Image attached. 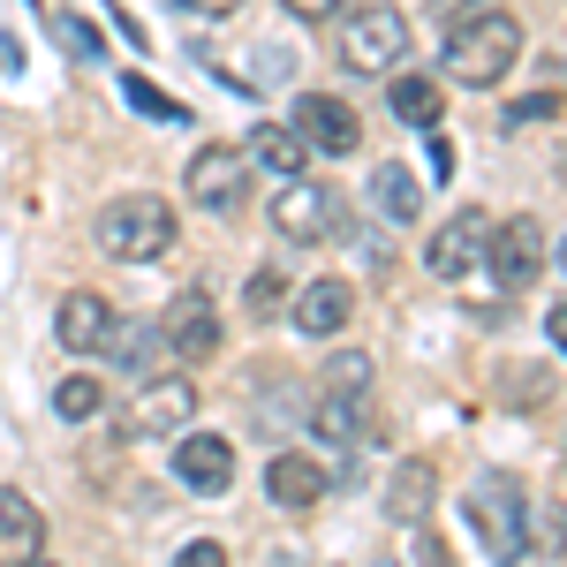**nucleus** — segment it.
<instances>
[{"mask_svg":"<svg viewBox=\"0 0 567 567\" xmlns=\"http://www.w3.org/2000/svg\"><path fill=\"white\" fill-rule=\"evenodd\" d=\"M439 53H446V76L454 84H499L515 69V53H523V16L499 8V0H484V8L446 23V45Z\"/></svg>","mask_w":567,"mask_h":567,"instance_id":"obj_1","label":"nucleus"},{"mask_svg":"<svg viewBox=\"0 0 567 567\" xmlns=\"http://www.w3.org/2000/svg\"><path fill=\"white\" fill-rule=\"evenodd\" d=\"M462 515H470L477 545L499 567H515L529 553V537H537V507H529L523 477H507V470H484V477L470 484V499H462Z\"/></svg>","mask_w":567,"mask_h":567,"instance_id":"obj_2","label":"nucleus"},{"mask_svg":"<svg viewBox=\"0 0 567 567\" xmlns=\"http://www.w3.org/2000/svg\"><path fill=\"white\" fill-rule=\"evenodd\" d=\"M99 250L106 258H122V265H152V258H167L175 250V205L167 197H114L106 213H99Z\"/></svg>","mask_w":567,"mask_h":567,"instance_id":"obj_3","label":"nucleus"},{"mask_svg":"<svg viewBox=\"0 0 567 567\" xmlns=\"http://www.w3.org/2000/svg\"><path fill=\"white\" fill-rule=\"evenodd\" d=\"M363 401H371V355H333L326 371H318V393H310V432L326 439V446H355L363 432Z\"/></svg>","mask_w":567,"mask_h":567,"instance_id":"obj_4","label":"nucleus"},{"mask_svg":"<svg viewBox=\"0 0 567 567\" xmlns=\"http://www.w3.org/2000/svg\"><path fill=\"white\" fill-rule=\"evenodd\" d=\"M401 53H409V16L401 8L371 0V8L341 16V61L355 76H386V69H401Z\"/></svg>","mask_w":567,"mask_h":567,"instance_id":"obj_5","label":"nucleus"},{"mask_svg":"<svg viewBox=\"0 0 567 567\" xmlns=\"http://www.w3.org/2000/svg\"><path fill=\"white\" fill-rule=\"evenodd\" d=\"M341 189L318 175H296L272 189V235H288V243H326V235H341Z\"/></svg>","mask_w":567,"mask_h":567,"instance_id":"obj_6","label":"nucleus"},{"mask_svg":"<svg viewBox=\"0 0 567 567\" xmlns=\"http://www.w3.org/2000/svg\"><path fill=\"white\" fill-rule=\"evenodd\" d=\"M159 349L167 355H182V363H213L219 355V303L213 296H197V288H182L175 303L159 310Z\"/></svg>","mask_w":567,"mask_h":567,"instance_id":"obj_7","label":"nucleus"},{"mask_svg":"<svg viewBox=\"0 0 567 567\" xmlns=\"http://www.w3.org/2000/svg\"><path fill=\"white\" fill-rule=\"evenodd\" d=\"M189 205H205V213H235L243 197H250V159L235 152V144H205V152H189Z\"/></svg>","mask_w":567,"mask_h":567,"instance_id":"obj_8","label":"nucleus"},{"mask_svg":"<svg viewBox=\"0 0 567 567\" xmlns=\"http://www.w3.org/2000/svg\"><path fill=\"white\" fill-rule=\"evenodd\" d=\"M537 265H545V227H537V213H515V219H499V227L484 235V272H492L499 288H529Z\"/></svg>","mask_w":567,"mask_h":567,"instance_id":"obj_9","label":"nucleus"},{"mask_svg":"<svg viewBox=\"0 0 567 567\" xmlns=\"http://www.w3.org/2000/svg\"><path fill=\"white\" fill-rule=\"evenodd\" d=\"M189 416H197V386H189L182 371H152V379H136V409H130V432L136 439H175Z\"/></svg>","mask_w":567,"mask_h":567,"instance_id":"obj_10","label":"nucleus"},{"mask_svg":"<svg viewBox=\"0 0 567 567\" xmlns=\"http://www.w3.org/2000/svg\"><path fill=\"white\" fill-rule=\"evenodd\" d=\"M288 130L303 136V152H355L363 144V122H355V106H341L333 91H303L296 99V114H288Z\"/></svg>","mask_w":567,"mask_h":567,"instance_id":"obj_11","label":"nucleus"},{"mask_svg":"<svg viewBox=\"0 0 567 567\" xmlns=\"http://www.w3.org/2000/svg\"><path fill=\"white\" fill-rule=\"evenodd\" d=\"M484 235H492V219L470 205V213H454L446 227H432V243H424V265H432V280H470L484 265Z\"/></svg>","mask_w":567,"mask_h":567,"instance_id":"obj_12","label":"nucleus"},{"mask_svg":"<svg viewBox=\"0 0 567 567\" xmlns=\"http://www.w3.org/2000/svg\"><path fill=\"white\" fill-rule=\"evenodd\" d=\"M175 477L189 484V492H205V499L235 492V439H219V432H182V439H175Z\"/></svg>","mask_w":567,"mask_h":567,"instance_id":"obj_13","label":"nucleus"},{"mask_svg":"<svg viewBox=\"0 0 567 567\" xmlns=\"http://www.w3.org/2000/svg\"><path fill=\"white\" fill-rule=\"evenodd\" d=\"M114 303L106 296H91V288H76V296H61V310H53V341L69 355H99V349H114Z\"/></svg>","mask_w":567,"mask_h":567,"instance_id":"obj_14","label":"nucleus"},{"mask_svg":"<svg viewBox=\"0 0 567 567\" xmlns=\"http://www.w3.org/2000/svg\"><path fill=\"white\" fill-rule=\"evenodd\" d=\"M349 318H355V288L349 280H310L303 296L288 303V326H296L303 341H333Z\"/></svg>","mask_w":567,"mask_h":567,"instance_id":"obj_15","label":"nucleus"},{"mask_svg":"<svg viewBox=\"0 0 567 567\" xmlns=\"http://www.w3.org/2000/svg\"><path fill=\"white\" fill-rule=\"evenodd\" d=\"M39 545H45V515L31 507V492L0 484V567L39 560Z\"/></svg>","mask_w":567,"mask_h":567,"instance_id":"obj_16","label":"nucleus"},{"mask_svg":"<svg viewBox=\"0 0 567 567\" xmlns=\"http://www.w3.org/2000/svg\"><path fill=\"white\" fill-rule=\"evenodd\" d=\"M265 492H272V507H280V515H310V507L326 499V470H318L310 454H272Z\"/></svg>","mask_w":567,"mask_h":567,"instance_id":"obj_17","label":"nucleus"},{"mask_svg":"<svg viewBox=\"0 0 567 567\" xmlns=\"http://www.w3.org/2000/svg\"><path fill=\"white\" fill-rule=\"evenodd\" d=\"M243 159H250V167H272L280 182H296V175L310 167L303 136L288 130V122H258V130H250V152H243Z\"/></svg>","mask_w":567,"mask_h":567,"instance_id":"obj_18","label":"nucleus"},{"mask_svg":"<svg viewBox=\"0 0 567 567\" xmlns=\"http://www.w3.org/2000/svg\"><path fill=\"white\" fill-rule=\"evenodd\" d=\"M432 492H439L432 462H401L393 484H386V507L401 515V523H424V515H432Z\"/></svg>","mask_w":567,"mask_h":567,"instance_id":"obj_19","label":"nucleus"},{"mask_svg":"<svg viewBox=\"0 0 567 567\" xmlns=\"http://www.w3.org/2000/svg\"><path fill=\"white\" fill-rule=\"evenodd\" d=\"M393 114H401L409 130H432L439 114H446V84H432L424 69H416V76H393Z\"/></svg>","mask_w":567,"mask_h":567,"instance_id":"obj_20","label":"nucleus"},{"mask_svg":"<svg viewBox=\"0 0 567 567\" xmlns=\"http://www.w3.org/2000/svg\"><path fill=\"white\" fill-rule=\"evenodd\" d=\"M371 205H379V213L386 219H416V205H424V189H416V175H409V167H379V175H371Z\"/></svg>","mask_w":567,"mask_h":567,"instance_id":"obj_21","label":"nucleus"},{"mask_svg":"<svg viewBox=\"0 0 567 567\" xmlns=\"http://www.w3.org/2000/svg\"><path fill=\"white\" fill-rule=\"evenodd\" d=\"M99 409H106V379H91V371H69L53 386V416H69V424H91Z\"/></svg>","mask_w":567,"mask_h":567,"instance_id":"obj_22","label":"nucleus"},{"mask_svg":"<svg viewBox=\"0 0 567 567\" xmlns=\"http://www.w3.org/2000/svg\"><path fill=\"white\" fill-rule=\"evenodd\" d=\"M122 91H130V106H136V114H152V122H189V114H182L167 91H152V76H122Z\"/></svg>","mask_w":567,"mask_h":567,"instance_id":"obj_23","label":"nucleus"},{"mask_svg":"<svg viewBox=\"0 0 567 567\" xmlns=\"http://www.w3.org/2000/svg\"><path fill=\"white\" fill-rule=\"evenodd\" d=\"M280 296H288V288H280V272H258V280H250V310H258V318H272Z\"/></svg>","mask_w":567,"mask_h":567,"instance_id":"obj_24","label":"nucleus"},{"mask_svg":"<svg viewBox=\"0 0 567 567\" xmlns=\"http://www.w3.org/2000/svg\"><path fill=\"white\" fill-rule=\"evenodd\" d=\"M296 23H326V16H349V0H280Z\"/></svg>","mask_w":567,"mask_h":567,"instance_id":"obj_25","label":"nucleus"},{"mask_svg":"<svg viewBox=\"0 0 567 567\" xmlns=\"http://www.w3.org/2000/svg\"><path fill=\"white\" fill-rule=\"evenodd\" d=\"M61 39H69V53H84V61L99 53V31H91L84 16H61Z\"/></svg>","mask_w":567,"mask_h":567,"instance_id":"obj_26","label":"nucleus"},{"mask_svg":"<svg viewBox=\"0 0 567 567\" xmlns=\"http://www.w3.org/2000/svg\"><path fill=\"white\" fill-rule=\"evenodd\" d=\"M175 567H227V553H219L213 537H197V545H182V553H175Z\"/></svg>","mask_w":567,"mask_h":567,"instance_id":"obj_27","label":"nucleus"},{"mask_svg":"<svg viewBox=\"0 0 567 567\" xmlns=\"http://www.w3.org/2000/svg\"><path fill=\"white\" fill-rule=\"evenodd\" d=\"M182 16H205V23H213V16H235V8H243V0H175Z\"/></svg>","mask_w":567,"mask_h":567,"instance_id":"obj_28","label":"nucleus"},{"mask_svg":"<svg viewBox=\"0 0 567 567\" xmlns=\"http://www.w3.org/2000/svg\"><path fill=\"white\" fill-rule=\"evenodd\" d=\"M537 114H560V99H553V91H545V99H523V106H515L507 122H537Z\"/></svg>","mask_w":567,"mask_h":567,"instance_id":"obj_29","label":"nucleus"},{"mask_svg":"<svg viewBox=\"0 0 567 567\" xmlns=\"http://www.w3.org/2000/svg\"><path fill=\"white\" fill-rule=\"evenodd\" d=\"M470 8H484V0H439V23H454V16H470Z\"/></svg>","mask_w":567,"mask_h":567,"instance_id":"obj_30","label":"nucleus"},{"mask_svg":"<svg viewBox=\"0 0 567 567\" xmlns=\"http://www.w3.org/2000/svg\"><path fill=\"white\" fill-rule=\"evenodd\" d=\"M23 567H53V560H23Z\"/></svg>","mask_w":567,"mask_h":567,"instance_id":"obj_31","label":"nucleus"},{"mask_svg":"<svg viewBox=\"0 0 567 567\" xmlns=\"http://www.w3.org/2000/svg\"><path fill=\"white\" fill-rule=\"evenodd\" d=\"M379 567H393V560H379Z\"/></svg>","mask_w":567,"mask_h":567,"instance_id":"obj_32","label":"nucleus"}]
</instances>
